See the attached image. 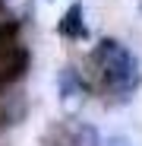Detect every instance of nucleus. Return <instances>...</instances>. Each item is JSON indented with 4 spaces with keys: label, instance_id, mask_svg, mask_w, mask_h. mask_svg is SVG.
I'll use <instances>...</instances> for the list:
<instances>
[{
    "label": "nucleus",
    "instance_id": "3",
    "mask_svg": "<svg viewBox=\"0 0 142 146\" xmlns=\"http://www.w3.org/2000/svg\"><path fill=\"white\" fill-rule=\"evenodd\" d=\"M26 70H29V51L22 44H13L7 51H0V89L22 83Z\"/></svg>",
    "mask_w": 142,
    "mask_h": 146
},
{
    "label": "nucleus",
    "instance_id": "2",
    "mask_svg": "<svg viewBox=\"0 0 142 146\" xmlns=\"http://www.w3.org/2000/svg\"><path fill=\"white\" fill-rule=\"evenodd\" d=\"M26 114H29V99H26L22 83H16L10 89H0V133L22 124Z\"/></svg>",
    "mask_w": 142,
    "mask_h": 146
},
{
    "label": "nucleus",
    "instance_id": "4",
    "mask_svg": "<svg viewBox=\"0 0 142 146\" xmlns=\"http://www.w3.org/2000/svg\"><path fill=\"white\" fill-rule=\"evenodd\" d=\"M51 137H57V146H101V133L98 127L85 124V121H66L60 124Z\"/></svg>",
    "mask_w": 142,
    "mask_h": 146
},
{
    "label": "nucleus",
    "instance_id": "6",
    "mask_svg": "<svg viewBox=\"0 0 142 146\" xmlns=\"http://www.w3.org/2000/svg\"><path fill=\"white\" fill-rule=\"evenodd\" d=\"M57 89H60V99H73V95H82L85 89H88V83L82 80V73L76 70V67H60V73H57Z\"/></svg>",
    "mask_w": 142,
    "mask_h": 146
},
{
    "label": "nucleus",
    "instance_id": "5",
    "mask_svg": "<svg viewBox=\"0 0 142 146\" xmlns=\"http://www.w3.org/2000/svg\"><path fill=\"white\" fill-rule=\"evenodd\" d=\"M57 32H60L63 38H69V41H85V38H88L85 10H82L79 0L66 7V13H63V16H60V22H57Z\"/></svg>",
    "mask_w": 142,
    "mask_h": 146
},
{
    "label": "nucleus",
    "instance_id": "1",
    "mask_svg": "<svg viewBox=\"0 0 142 146\" xmlns=\"http://www.w3.org/2000/svg\"><path fill=\"white\" fill-rule=\"evenodd\" d=\"M88 67H92L95 86L101 92H107L111 99H117V102H130L133 92L142 86L139 57L117 38H101L95 44L92 54H88Z\"/></svg>",
    "mask_w": 142,
    "mask_h": 146
},
{
    "label": "nucleus",
    "instance_id": "7",
    "mask_svg": "<svg viewBox=\"0 0 142 146\" xmlns=\"http://www.w3.org/2000/svg\"><path fill=\"white\" fill-rule=\"evenodd\" d=\"M16 29H19L16 16H10L7 10H0V51H7V48L19 44V41H16Z\"/></svg>",
    "mask_w": 142,
    "mask_h": 146
},
{
    "label": "nucleus",
    "instance_id": "8",
    "mask_svg": "<svg viewBox=\"0 0 142 146\" xmlns=\"http://www.w3.org/2000/svg\"><path fill=\"white\" fill-rule=\"evenodd\" d=\"M101 146H133V143H130V137H123V133H114V137H107Z\"/></svg>",
    "mask_w": 142,
    "mask_h": 146
}]
</instances>
